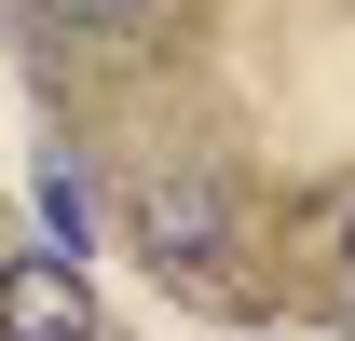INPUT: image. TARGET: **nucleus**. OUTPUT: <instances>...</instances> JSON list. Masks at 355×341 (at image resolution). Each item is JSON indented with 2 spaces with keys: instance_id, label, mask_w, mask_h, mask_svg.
Listing matches in <instances>:
<instances>
[{
  "instance_id": "39448f33",
  "label": "nucleus",
  "mask_w": 355,
  "mask_h": 341,
  "mask_svg": "<svg viewBox=\"0 0 355 341\" xmlns=\"http://www.w3.org/2000/svg\"><path fill=\"white\" fill-rule=\"evenodd\" d=\"M342 273H355V218H342Z\"/></svg>"
},
{
  "instance_id": "7ed1b4c3",
  "label": "nucleus",
  "mask_w": 355,
  "mask_h": 341,
  "mask_svg": "<svg viewBox=\"0 0 355 341\" xmlns=\"http://www.w3.org/2000/svg\"><path fill=\"white\" fill-rule=\"evenodd\" d=\"M83 232H96V205H83V177L55 164V177H42V246H69V259H83Z\"/></svg>"
},
{
  "instance_id": "f257e3e1",
  "label": "nucleus",
  "mask_w": 355,
  "mask_h": 341,
  "mask_svg": "<svg viewBox=\"0 0 355 341\" xmlns=\"http://www.w3.org/2000/svg\"><path fill=\"white\" fill-rule=\"evenodd\" d=\"M123 246L164 273V287H191V300H232V259H246V232H232V191L205 164H150L123 191Z\"/></svg>"
},
{
  "instance_id": "20e7f679",
  "label": "nucleus",
  "mask_w": 355,
  "mask_h": 341,
  "mask_svg": "<svg viewBox=\"0 0 355 341\" xmlns=\"http://www.w3.org/2000/svg\"><path fill=\"white\" fill-rule=\"evenodd\" d=\"M69 28H150V0H55Z\"/></svg>"
},
{
  "instance_id": "f03ea898",
  "label": "nucleus",
  "mask_w": 355,
  "mask_h": 341,
  "mask_svg": "<svg viewBox=\"0 0 355 341\" xmlns=\"http://www.w3.org/2000/svg\"><path fill=\"white\" fill-rule=\"evenodd\" d=\"M0 341H96V287L69 246H14L0 259Z\"/></svg>"
}]
</instances>
